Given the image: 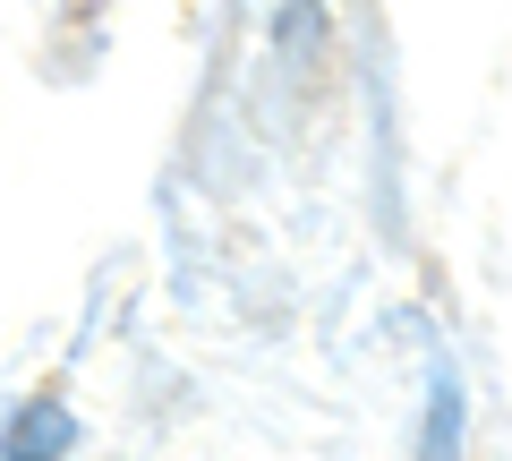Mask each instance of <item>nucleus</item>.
Wrapping results in <instances>:
<instances>
[{"label": "nucleus", "instance_id": "nucleus-1", "mask_svg": "<svg viewBox=\"0 0 512 461\" xmlns=\"http://www.w3.org/2000/svg\"><path fill=\"white\" fill-rule=\"evenodd\" d=\"M69 444H77V419L52 402V393H35V402L9 419V461H60Z\"/></svg>", "mask_w": 512, "mask_h": 461}, {"label": "nucleus", "instance_id": "nucleus-2", "mask_svg": "<svg viewBox=\"0 0 512 461\" xmlns=\"http://www.w3.org/2000/svg\"><path fill=\"white\" fill-rule=\"evenodd\" d=\"M419 461H461V376L444 368L427 385V419H419Z\"/></svg>", "mask_w": 512, "mask_h": 461}]
</instances>
